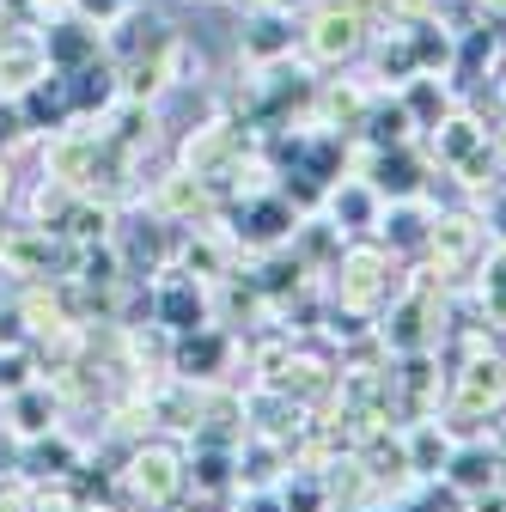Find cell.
Wrapping results in <instances>:
<instances>
[{"label":"cell","instance_id":"obj_1","mask_svg":"<svg viewBox=\"0 0 506 512\" xmlns=\"http://www.w3.org/2000/svg\"><path fill=\"white\" fill-rule=\"evenodd\" d=\"M80 13H92V19H116V13H122V0H80Z\"/></svg>","mask_w":506,"mask_h":512}]
</instances>
